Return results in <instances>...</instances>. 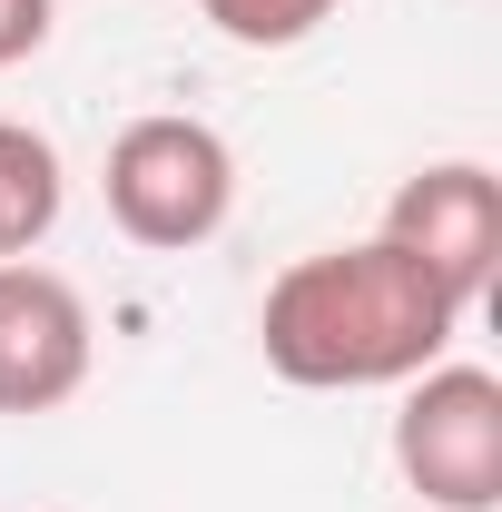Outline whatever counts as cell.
<instances>
[{
	"label": "cell",
	"mask_w": 502,
	"mask_h": 512,
	"mask_svg": "<svg viewBox=\"0 0 502 512\" xmlns=\"http://www.w3.org/2000/svg\"><path fill=\"white\" fill-rule=\"evenodd\" d=\"M89 355H99L89 296L60 266L10 256L0 266V414H60L89 384Z\"/></svg>",
	"instance_id": "5b68a950"
},
{
	"label": "cell",
	"mask_w": 502,
	"mask_h": 512,
	"mask_svg": "<svg viewBox=\"0 0 502 512\" xmlns=\"http://www.w3.org/2000/svg\"><path fill=\"white\" fill-rule=\"evenodd\" d=\"M463 306L424 256L384 247H325L296 256L266 306H256V345H266V375L306 384V394H365V384H414L424 365L453 355Z\"/></svg>",
	"instance_id": "6da1fadb"
},
{
	"label": "cell",
	"mask_w": 502,
	"mask_h": 512,
	"mask_svg": "<svg viewBox=\"0 0 502 512\" xmlns=\"http://www.w3.org/2000/svg\"><path fill=\"white\" fill-rule=\"evenodd\" d=\"M99 188H109V217H119L128 247L188 256L237 217V148L188 109H148V119H128L109 138Z\"/></svg>",
	"instance_id": "7a4b0ae2"
},
{
	"label": "cell",
	"mask_w": 502,
	"mask_h": 512,
	"mask_svg": "<svg viewBox=\"0 0 502 512\" xmlns=\"http://www.w3.org/2000/svg\"><path fill=\"white\" fill-rule=\"evenodd\" d=\"M394 473L424 512H502V375L424 365L394 414Z\"/></svg>",
	"instance_id": "3957f363"
},
{
	"label": "cell",
	"mask_w": 502,
	"mask_h": 512,
	"mask_svg": "<svg viewBox=\"0 0 502 512\" xmlns=\"http://www.w3.org/2000/svg\"><path fill=\"white\" fill-rule=\"evenodd\" d=\"M207 20H217V40H237V50H296L306 30H325L345 0H197Z\"/></svg>",
	"instance_id": "52a82bcc"
},
{
	"label": "cell",
	"mask_w": 502,
	"mask_h": 512,
	"mask_svg": "<svg viewBox=\"0 0 502 512\" xmlns=\"http://www.w3.org/2000/svg\"><path fill=\"white\" fill-rule=\"evenodd\" d=\"M384 247L424 256L443 286H453V306L473 316L483 296H493V266H502V178L483 158H434V168H414L404 188L384 197Z\"/></svg>",
	"instance_id": "277c9868"
},
{
	"label": "cell",
	"mask_w": 502,
	"mask_h": 512,
	"mask_svg": "<svg viewBox=\"0 0 502 512\" xmlns=\"http://www.w3.org/2000/svg\"><path fill=\"white\" fill-rule=\"evenodd\" d=\"M60 148L40 138V128H20V119H0V266L10 256H30L50 227H60Z\"/></svg>",
	"instance_id": "8992f818"
},
{
	"label": "cell",
	"mask_w": 502,
	"mask_h": 512,
	"mask_svg": "<svg viewBox=\"0 0 502 512\" xmlns=\"http://www.w3.org/2000/svg\"><path fill=\"white\" fill-rule=\"evenodd\" d=\"M50 20H60V0H0V69H20L40 40H50Z\"/></svg>",
	"instance_id": "ba28073f"
}]
</instances>
